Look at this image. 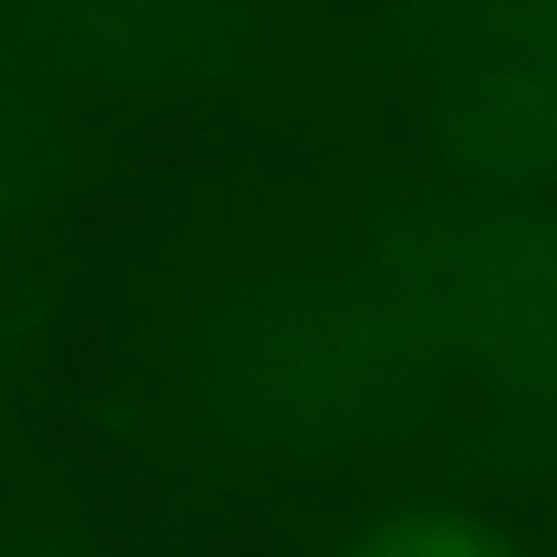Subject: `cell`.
Masks as SVG:
<instances>
[{
  "label": "cell",
  "mask_w": 557,
  "mask_h": 557,
  "mask_svg": "<svg viewBox=\"0 0 557 557\" xmlns=\"http://www.w3.org/2000/svg\"><path fill=\"white\" fill-rule=\"evenodd\" d=\"M440 350L405 282H272L218 315L202 400L247 449L350 454L424 410Z\"/></svg>",
  "instance_id": "obj_1"
},
{
  "label": "cell",
  "mask_w": 557,
  "mask_h": 557,
  "mask_svg": "<svg viewBox=\"0 0 557 557\" xmlns=\"http://www.w3.org/2000/svg\"><path fill=\"white\" fill-rule=\"evenodd\" d=\"M0 35L35 79L158 95L232 70L257 35V0H0Z\"/></svg>",
  "instance_id": "obj_2"
},
{
  "label": "cell",
  "mask_w": 557,
  "mask_h": 557,
  "mask_svg": "<svg viewBox=\"0 0 557 557\" xmlns=\"http://www.w3.org/2000/svg\"><path fill=\"white\" fill-rule=\"evenodd\" d=\"M64 134L30 85L0 79V252L30 232L64 178Z\"/></svg>",
  "instance_id": "obj_3"
},
{
  "label": "cell",
  "mask_w": 557,
  "mask_h": 557,
  "mask_svg": "<svg viewBox=\"0 0 557 557\" xmlns=\"http://www.w3.org/2000/svg\"><path fill=\"white\" fill-rule=\"evenodd\" d=\"M341 557H528L488 513L454 498H410L350 533Z\"/></svg>",
  "instance_id": "obj_4"
},
{
  "label": "cell",
  "mask_w": 557,
  "mask_h": 557,
  "mask_svg": "<svg viewBox=\"0 0 557 557\" xmlns=\"http://www.w3.org/2000/svg\"><path fill=\"white\" fill-rule=\"evenodd\" d=\"M0 557H99V553H89L79 543H60V537H40V543L11 547V553H0Z\"/></svg>",
  "instance_id": "obj_5"
}]
</instances>
